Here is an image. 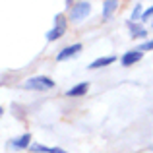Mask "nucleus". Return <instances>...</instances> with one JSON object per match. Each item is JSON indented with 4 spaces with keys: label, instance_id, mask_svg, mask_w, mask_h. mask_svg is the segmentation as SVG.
Listing matches in <instances>:
<instances>
[{
    "label": "nucleus",
    "instance_id": "obj_3",
    "mask_svg": "<svg viewBox=\"0 0 153 153\" xmlns=\"http://www.w3.org/2000/svg\"><path fill=\"white\" fill-rule=\"evenodd\" d=\"M89 12H91V4L89 2H78V4H74V8H72L70 18H72V22H82L85 16H89Z\"/></svg>",
    "mask_w": 153,
    "mask_h": 153
},
{
    "label": "nucleus",
    "instance_id": "obj_6",
    "mask_svg": "<svg viewBox=\"0 0 153 153\" xmlns=\"http://www.w3.org/2000/svg\"><path fill=\"white\" fill-rule=\"evenodd\" d=\"M79 51H82V45H79V43H76V45H70V47L62 49L58 54H56V60H58V62H62V60H68V58H72V56H76Z\"/></svg>",
    "mask_w": 153,
    "mask_h": 153
},
{
    "label": "nucleus",
    "instance_id": "obj_14",
    "mask_svg": "<svg viewBox=\"0 0 153 153\" xmlns=\"http://www.w3.org/2000/svg\"><path fill=\"white\" fill-rule=\"evenodd\" d=\"M151 16H153V6H151V8H147V10L142 14V19H149Z\"/></svg>",
    "mask_w": 153,
    "mask_h": 153
},
{
    "label": "nucleus",
    "instance_id": "obj_10",
    "mask_svg": "<svg viewBox=\"0 0 153 153\" xmlns=\"http://www.w3.org/2000/svg\"><path fill=\"white\" fill-rule=\"evenodd\" d=\"M116 8H118V2H116V0H107V2L103 4V18L105 19H108L112 16V12L116 10Z\"/></svg>",
    "mask_w": 153,
    "mask_h": 153
},
{
    "label": "nucleus",
    "instance_id": "obj_5",
    "mask_svg": "<svg viewBox=\"0 0 153 153\" xmlns=\"http://www.w3.org/2000/svg\"><path fill=\"white\" fill-rule=\"evenodd\" d=\"M142 56H143V52L142 51H128V52H124L122 54V58H120V64L122 66H132V64H136V62H140L142 60Z\"/></svg>",
    "mask_w": 153,
    "mask_h": 153
},
{
    "label": "nucleus",
    "instance_id": "obj_15",
    "mask_svg": "<svg viewBox=\"0 0 153 153\" xmlns=\"http://www.w3.org/2000/svg\"><path fill=\"white\" fill-rule=\"evenodd\" d=\"M2 112H4V111H2V107H0V114H2Z\"/></svg>",
    "mask_w": 153,
    "mask_h": 153
},
{
    "label": "nucleus",
    "instance_id": "obj_13",
    "mask_svg": "<svg viewBox=\"0 0 153 153\" xmlns=\"http://www.w3.org/2000/svg\"><path fill=\"white\" fill-rule=\"evenodd\" d=\"M140 51H153V39H149V41H146V43H142Z\"/></svg>",
    "mask_w": 153,
    "mask_h": 153
},
{
    "label": "nucleus",
    "instance_id": "obj_11",
    "mask_svg": "<svg viewBox=\"0 0 153 153\" xmlns=\"http://www.w3.org/2000/svg\"><path fill=\"white\" fill-rule=\"evenodd\" d=\"M128 27H130V33H132V37H134V39H140V37H146V35H147V31L143 29V27L134 25L132 22H128Z\"/></svg>",
    "mask_w": 153,
    "mask_h": 153
},
{
    "label": "nucleus",
    "instance_id": "obj_2",
    "mask_svg": "<svg viewBox=\"0 0 153 153\" xmlns=\"http://www.w3.org/2000/svg\"><path fill=\"white\" fill-rule=\"evenodd\" d=\"M54 27L47 33V41H56V39H60L64 35V31H66V19H64V16L62 14H58L54 18Z\"/></svg>",
    "mask_w": 153,
    "mask_h": 153
},
{
    "label": "nucleus",
    "instance_id": "obj_9",
    "mask_svg": "<svg viewBox=\"0 0 153 153\" xmlns=\"http://www.w3.org/2000/svg\"><path fill=\"white\" fill-rule=\"evenodd\" d=\"M29 149L33 153H66L62 147H49V146H41V143H31Z\"/></svg>",
    "mask_w": 153,
    "mask_h": 153
},
{
    "label": "nucleus",
    "instance_id": "obj_4",
    "mask_svg": "<svg viewBox=\"0 0 153 153\" xmlns=\"http://www.w3.org/2000/svg\"><path fill=\"white\" fill-rule=\"evenodd\" d=\"M8 146L14 147V149H27V147H31V134L27 132V134H22L19 138H14L8 142Z\"/></svg>",
    "mask_w": 153,
    "mask_h": 153
},
{
    "label": "nucleus",
    "instance_id": "obj_16",
    "mask_svg": "<svg viewBox=\"0 0 153 153\" xmlns=\"http://www.w3.org/2000/svg\"><path fill=\"white\" fill-rule=\"evenodd\" d=\"M151 151H153V146H151Z\"/></svg>",
    "mask_w": 153,
    "mask_h": 153
},
{
    "label": "nucleus",
    "instance_id": "obj_7",
    "mask_svg": "<svg viewBox=\"0 0 153 153\" xmlns=\"http://www.w3.org/2000/svg\"><path fill=\"white\" fill-rule=\"evenodd\" d=\"M87 91H89V82H79L78 85L70 87V89L66 91V95L68 97H83Z\"/></svg>",
    "mask_w": 153,
    "mask_h": 153
},
{
    "label": "nucleus",
    "instance_id": "obj_12",
    "mask_svg": "<svg viewBox=\"0 0 153 153\" xmlns=\"http://www.w3.org/2000/svg\"><path fill=\"white\" fill-rule=\"evenodd\" d=\"M142 18V4H136V8L132 10V16H130V22L134 23L136 19H140Z\"/></svg>",
    "mask_w": 153,
    "mask_h": 153
},
{
    "label": "nucleus",
    "instance_id": "obj_1",
    "mask_svg": "<svg viewBox=\"0 0 153 153\" xmlns=\"http://www.w3.org/2000/svg\"><path fill=\"white\" fill-rule=\"evenodd\" d=\"M25 89H33V91H43V89H52L54 87V79L47 78V76H35V78H29L25 83H23Z\"/></svg>",
    "mask_w": 153,
    "mask_h": 153
},
{
    "label": "nucleus",
    "instance_id": "obj_8",
    "mask_svg": "<svg viewBox=\"0 0 153 153\" xmlns=\"http://www.w3.org/2000/svg\"><path fill=\"white\" fill-rule=\"evenodd\" d=\"M116 60V56H101V58H97V60H93V62L89 64V70H97V68H105V66H111L112 62Z\"/></svg>",
    "mask_w": 153,
    "mask_h": 153
}]
</instances>
